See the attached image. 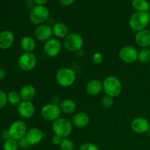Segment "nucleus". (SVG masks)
<instances>
[{
  "mask_svg": "<svg viewBox=\"0 0 150 150\" xmlns=\"http://www.w3.org/2000/svg\"><path fill=\"white\" fill-rule=\"evenodd\" d=\"M150 22L149 12H135L129 19V26L134 32H138L146 29Z\"/></svg>",
  "mask_w": 150,
  "mask_h": 150,
  "instance_id": "f257e3e1",
  "label": "nucleus"
},
{
  "mask_svg": "<svg viewBox=\"0 0 150 150\" xmlns=\"http://www.w3.org/2000/svg\"><path fill=\"white\" fill-rule=\"evenodd\" d=\"M103 91L105 95L112 98H117L122 91V83L121 81L114 76H109L103 81Z\"/></svg>",
  "mask_w": 150,
  "mask_h": 150,
  "instance_id": "f03ea898",
  "label": "nucleus"
},
{
  "mask_svg": "<svg viewBox=\"0 0 150 150\" xmlns=\"http://www.w3.org/2000/svg\"><path fill=\"white\" fill-rule=\"evenodd\" d=\"M55 79L57 83L60 86L69 87L76 81V72L70 67H62L56 73Z\"/></svg>",
  "mask_w": 150,
  "mask_h": 150,
  "instance_id": "7ed1b4c3",
  "label": "nucleus"
},
{
  "mask_svg": "<svg viewBox=\"0 0 150 150\" xmlns=\"http://www.w3.org/2000/svg\"><path fill=\"white\" fill-rule=\"evenodd\" d=\"M73 126L70 120L60 117L52 123V130L54 134L64 139L70 136L73 131Z\"/></svg>",
  "mask_w": 150,
  "mask_h": 150,
  "instance_id": "20e7f679",
  "label": "nucleus"
},
{
  "mask_svg": "<svg viewBox=\"0 0 150 150\" xmlns=\"http://www.w3.org/2000/svg\"><path fill=\"white\" fill-rule=\"evenodd\" d=\"M64 48L70 52H77L81 51L83 45V39L79 33H69L63 41Z\"/></svg>",
  "mask_w": 150,
  "mask_h": 150,
  "instance_id": "39448f33",
  "label": "nucleus"
},
{
  "mask_svg": "<svg viewBox=\"0 0 150 150\" xmlns=\"http://www.w3.org/2000/svg\"><path fill=\"white\" fill-rule=\"evenodd\" d=\"M49 10L44 5H36L30 11L29 20L33 24H44L49 18Z\"/></svg>",
  "mask_w": 150,
  "mask_h": 150,
  "instance_id": "423d86ee",
  "label": "nucleus"
},
{
  "mask_svg": "<svg viewBox=\"0 0 150 150\" xmlns=\"http://www.w3.org/2000/svg\"><path fill=\"white\" fill-rule=\"evenodd\" d=\"M38 63L37 57L33 52H24L19 57L18 64L24 72H30L35 68Z\"/></svg>",
  "mask_w": 150,
  "mask_h": 150,
  "instance_id": "0eeeda50",
  "label": "nucleus"
},
{
  "mask_svg": "<svg viewBox=\"0 0 150 150\" xmlns=\"http://www.w3.org/2000/svg\"><path fill=\"white\" fill-rule=\"evenodd\" d=\"M61 108L58 104L51 103L44 105L41 109V115L44 120L54 122L61 117Z\"/></svg>",
  "mask_w": 150,
  "mask_h": 150,
  "instance_id": "6e6552de",
  "label": "nucleus"
},
{
  "mask_svg": "<svg viewBox=\"0 0 150 150\" xmlns=\"http://www.w3.org/2000/svg\"><path fill=\"white\" fill-rule=\"evenodd\" d=\"M27 130L26 124L22 120L14 121L8 128L10 138L16 141H18L22 138L25 137Z\"/></svg>",
  "mask_w": 150,
  "mask_h": 150,
  "instance_id": "1a4fd4ad",
  "label": "nucleus"
},
{
  "mask_svg": "<svg viewBox=\"0 0 150 150\" xmlns=\"http://www.w3.org/2000/svg\"><path fill=\"white\" fill-rule=\"evenodd\" d=\"M139 51L133 45H125L119 51V58L125 64H133L138 60Z\"/></svg>",
  "mask_w": 150,
  "mask_h": 150,
  "instance_id": "9d476101",
  "label": "nucleus"
},
{
  "mask_svg": "<svg viewBox=\"0 0 150 150\" xmlns=\"http://www.w3.org/2000/svg\"><path fill=\"white\" fill-rule=\"evenodd\" d=\"M62 43L57 38H51L45 42L43 46V52L49 58L57 57L61 52Z\"/></svg>",
  "mask_w": 150,
  "mask_h": 150,
  "instance_id": "9b49d317",
  "label": "nucleus"
},
{
  "mask_svg": "<svg viewBox=\"0 0 150 150\" xmlns=\"http://www.w3.org/2000/svg\"><path fill=\"white\" fill-rule=\"evenodd\" d=\"M35 37L36 40L40 42H46L52 38V26L48 24L39 25L35 29Z\"/></svg>",
  "mask_w": 150,
  "mask_h": 150,
  "instance_id": "f8f14e48",
  "label": "nucleus"
},
{
  "mask_svg": "<svg viewBox=\"0 0 150 150\" xmlns=\"http://www.w3.org/2000/svg\"><path fill=\"white\" fill-rule=\"evenodd\" d=\"M17 111L23 119H30L35 115V107L32 101L22 100L17 106Z\"/></svg>",
  "mask_w": 150,
  "mask_h": 150,
  "instance_id": "ddd939ff",
  "label": "nucleus"
},
{
  "mask_svg": "<svg viewBox=\"0 0 150 150\" xmlns=\"http://www.w3.org/2000/svg\"><path fill=\"white\" fill-rule=\"evenodd\" d=\"M150 125L148 120L142 117H138L130 123V128L137 134H143L147 132Z\"/></svg>",
  "mask_w": 150,
  "mask_h": 150,
  "instance_id": "4468645a",
  "label": "nucleus"
},
{
  "mask_svg": "<svg viewBox=\"0 0 150 150\" xmlns=\"http://www.w3.org/2000/svg\"><path fill=\"white\" fill-rule=\"evenodd\" d=\"M45 135L40 129L38 127H32L28 129L25 138L27 139L30 145H37L42 142V139L45 138Z\"/></svg>",
  "mask_w": 150,
  "mask_h": 150,
  "instance_id": "2eb2a0df",
  "label": "nucleus"
},
{
  "mask_svg": "<svg viewBox=\"0 0 150 150\" xmlns=\"http://www.w3.org/2000/svg\"><path fill=\"white\" fill-rule=\"evenodd\" d=\"M15 41V35L10 30L0 32V49L7 50L13 46Z\"/></svg>",
  "mask_w": 150,
  "mask_h": 150,
  "instance_id": "dca6fc26",
  "label": "nucleus"
},
{
  "mask_svg": "<svg viewBox=\"0 0 150 150\" xmlns=\"http://www.w3.org/2000/svg\"><path fill=\"white\" fill-rule=\"evenodd\" d=\"M90 117L85 112H78L72 118V124L78 128H83L90 123Z\"/></svg>",
  "mask_w": 150,
  "mask_h": 150,
  "instance_id": "f3484780",
  "label": "nucleus"
},
{
  "mask_svg": "<svg viewBox=\"0 0 150 150\" xmlns=\"http://www.w3.org/2000/svg\"><path fill=\"white\" fill-rule=\"evenodd\" d=\"M136 43L143 48H148L150 47V31L144 29L136 32L134 37Z\"/></svg>",
  "mask_w": 150,
  "mask_h": 150,
  "instance_id": "a211bd4d",
  "label": "nucleus"
},
{
  "mask_svg": "<svg viewBox=\"0 0 150 150\" xmlns=\"http://www.w3.org/2000/svg\"><path fill=\"white\" fill-rule=\"evenodd\" d=\"M103 91V81L99 79H92L86 86V93L91 96H97Z\"/></svg>",
  "mask_w": 150,
  "mask_h": 150,
  "instance_id": "6ab92c4d",
  "label": "nucleus"
},
{
  "mask_svg": "<svg viewBox=\"0 0 150 150\" xmlns=\"http://www.w3.org/2000/svg\"><path fill=\"white\" fill-rule=\"evenodd\" d=\"M59 105L61 108L62 112L66 114H74L77 109V105H76V102L69 98L62 100L59 104Z\"/></svg>",
  "mask_w": 150,
  "mask_h": 150,
  "instance_id": "aec40b11",
  "label": "nucleus"
},
{
  "mask_svg": "<svg viewBox=\"0 0 150 150\" xmlns=\"http://www.w3.org/2000/svg\"><path fill=\"white\" fill-rule=\"evenodd\" d=\"M19 93L22 100L32 101L36 95V89L32 85L26 84L22 86Z\"/></svg>",
  "mask_w": 150,
  "mask_h": 150,
  "instance_id": "412c9836",
  "label": "nucleus"
},
{
  "mask_svg": "<svg viewBox=\"0 0 150 150\" xmlns=\"http://www.w3.org/2000/svg\"><path fill=\"white\" fill-rule=\"evenodd\" d=\"M20 46L24 52H33L36 48V42L32 37L24 36L21 39Z\"/></svg>",
  "mask_w": 150,
  "mask_h": 150,
  "instance_id": "4be33fe9",
  "label": "nucleus"
},
{
  "mask_svg": "<svg viewBox=\"0 0 150 150\" xmlns=\"http://www.w3.org/2000/svg\"><path fill=\"white\" fill-rule=\"evenodd\" d=\"M53 35L57 38H64L69 34L68 27L62 22L55 23L52 26Z\"/></svg>",
  "mask_w": 150,
  "mask_h": 150,
  "instance_id": "5701e85b",
  "label": "nucleus"
},
{
  "mask_svg": "<svg viewBox=\"0 0 150 150\" xmlns=\"http://www.w3.org/2000/svg\"><path fill=\"white\" fill-rule=\"evenodd\" d=\"M132 7L136 12H149L150 4L147 0H132Z\"/></svg>",
  "mask_w": 150,
  "mask_h": 150,
  "instance_id": "b1692460",
  "label": "nucleus"
},
{
  "mask_svg": "<svg viewBox=\"0 0 150 150\" xmlns=\"http://www.w3.org/2000/svg\"><path fill=\"white\" fill-rule=\"evenodd\" d=\"M7 101L12 105H18L22 101L20 93L16 91H11L7 94Z\"/></svg>",
  "mask_w": 150,
  "mask_h": 150,
  "instance_id": "393cba45",
  "label": "nucleus"
},
{
  "mask_svg": "<svg viewBox=\"0 0 150 150\" xmlns=\"http://www.w3.org/2000/svg\"><path fill=\"white\" fill-rule=\"evenodd\" d=\"M138 61L142 63H148L150 62V50L148 48H143L139 51Z\"/></svg>",
  "mask_w": 150,
  "mask_h": 150,
  "instance_id": "a878e982",
  "label": "nucleus"
},
{
  "mask_svg": "<svg viewBox=\"0 0 150 150\" xmlns=\"http://www.w3.org/2000/svg\"><path fill=\"white\" fill-rule=\"evenodd\" d=\"M18 148L19 146L18 141L11 139V138L4 141V144H3L4 150H18Z\"/></svg>",
  "mask_w": 150,
  "mask_h": 150,
  "instance_id": "bb28decb",
  "label": "nucleus"
},
{
  "mask_svg": "<svg viewBox=\"0 0 150 150\" xmlns=\"http://www.w3.org/2000/svg\"><path fill=\"white\" fill-rule=\"evenodd\" d=\"M61 150H74V143L68 138L62 139L59 145Z\"/></svg>",
  "mask_w": 150,
  "mask_h": 150,
  "instance_id": "cd10ccee",
  "label": "nucleus"
},
{
  "mask_svg": "<svg viewBox=\"0 0 150 150\" xmlns=\"http://www.w3.org/2000/svg\"><path fill=\"white\" fill-rule=\"evenodd\" d=\"M100 103L101 105H102L104 108H111V107L114 105V98L105 95V96H104L103 98H102V100H101Z\"/></svg>",
  "mask_w": 150,
  "mask_h": 150,
  "instance_id": "c85d7f7f",
  "label": "nucleus"
},
{
  "mask_svg": "<svg viewBox=\"0 0 150 150\" xmlns=\"http://www.w3.org/2000/svg\"><path fill=\"white\" fill-rule=\"evenodd\" d=\"M79 150H100L99 147L96 144L91 142H86L83 144L79 148Z\"/></svg>",
  "mask_w": 150,
  "mask_h": 150,
  "instance_id": "c756f323",
  "label": "nucleus"
},
{
  "mask_svg": "<svg viewBox=\"0 0 150 150\" xmlns=\"http://www.w3.org/2000/svg\"><path fill=\"white\" fill-rule=\"evenodd\" d=\"M7 103V95L4 91L0 89V109L5 107Z\"/></svg>",
  "mask_w": 150,
  "mask_h": 150,
  "instance_id": "7c9ffc66",
  "label": "nucleus"
},
{
  "mask_svg": "<svg viewBox=\"0 0 150 150\" xmlns=\"http://www.w3.org/2000/svg\"><path fill=\"white\" fill-rule=\"evenodd\" d=\"M92 61L95 64H100L103 62V56L100 52H95L92 56Z\"/></svg>",
  "mask_w": 150,
  "mask_h": 150,
  "instance_id": "2f4dec72",
  "label": "nucleus"
},
{
  "mask_svg": "<svg viewBox=\"0 0 150 150\" xmlns=\"http://www.w3.org/2000/svg\"><path fill=\"white\" fill-rule=\"evenodd\" d=\"M18 142L19 148H21V149H28V148L31 146L30 144L29 143V142L27 141V139H26L25 137L21 139L20 140L18 141Z\"/></svg>",
  "mask_w": 150,
  "mask_h": 150,
  "instance_id": "473e14b6",
  "label": "nucleus"
},
{
  "mask_svg": "<svg viewBox=\"0 0 150 150\" xmlns=\"http://www.w3.org/2000/svg\"><path fill=\"white\" fill-rule=\"evenodd\" d=\"M62 138L60 137V136H57V135L54 134L53 136L52 139H51V142H52V144L54 145H56V146H59L60 144H61L62 141Z\"/></svg>",
  "mask_w": 150,
  "mask_h": 150,
  "instance_id": "72a5a7b5",
  "label": "nucleus"
},
{
  "mask_svg": "<svg viewBox=\"0 0 150 150\" xmlns=\"http://www.w3.org/2000/svg\"><path fill=\"white\" fill-rule=\"evenodd\" d=\"M36 5L37 4H35L34 0H26L25 1V6H26V7L28 10H32Z\"/></svg>",
  "mask_w": 150,
  "mask_h": 150,
  "instance_id": "f704fd0d",
  "label": "nucleus"
},
{
  "mask_svg": "<svg viewBox=\"0 0 150 150\" xmlns=\"http://www.w3.org/2000/svg\"><path fill=\"white\" fill-rule=\"evenodd\" d=\"M58 1L59 2L60 4H62V6H70L73 4L75 1V0H58Z\"/></svg>",
  "mask_w": 150,
  "mask_h": 150,
  "instance_id": "c9c22d12",
  "label": "nucleus"
},
{
  "mask_svg": "<svg viewBox=\"0 0 150 150\" xmlns=\"http://www.w3.org/2000/svg\"><path fill=\"white\" fill-rule=\"evenodd\" d=\"M1 139H4V141H6V140H7V139H10V133H9L8 129H7V130H3V131L1 132Z\"/></svg>",
  "mask_w": 150,
  "mask_h": 150,
  "instance_id": "e433bc0d",
  "label": "nucleus"
},
{
  "mask_svg": "<svg viewBox=\"0 0 150 150\" xmlns=\"http://www.w3.org/2000/svg\"><path fill=\"white\" fill-rule=\"evenodd\" d=\"M6 76H7V72L5 71V70L0 68V81L4 80L5 79Z\"/></svg>",
  "mask_w": 150,
  "mask_h": 150,
  "instance_id": "4c0bfd02",
  "label": "nucleus"
},
{
  "mask_svg": "<svg viewBox=\"0 0 150 150\" xmlns=\"http://www.w3.org/2000/svg\"><path fill=\"white\" fill-rule=\"evenodd\" d=\"M37 5H44L48 2L49 0H34Z\"/></svg>",
  "mask_w": 150,
  "mask_h": 150,
  "instance_id": "58836bf2",
  "label": "nucleus"
},
{
  "mask_svg": "<svg viewBox=\"0 0 150 150\" xmlns=\"http://www.w3.org/2000/svg\"><path fill=\"white\" fill-rule=\"evenodd\" d=\"M146 134H147V136H149V137H150V127H149V128L148 129V130H147V132H146Z\"/></svg>",
  "mask_w": 150,
  "mask_h": 150,
  "instance_id": "ea45409f",
  "label": "nucleus"
}]
</instances>
